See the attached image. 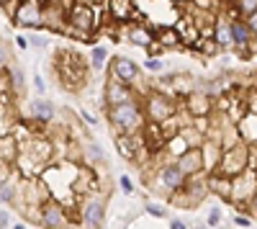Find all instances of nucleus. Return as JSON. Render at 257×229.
I'll list each match as a JSON object with an SVG mask.
<instances>
[{"mask_svg": "<svg viewBox=\"0 0 257 229\" xmlns=\"http://www.w3.org/2000/svg\"><path fill=\"white\" fill-rule=\"evenodd\" d=\"M13 24L21 29H44V6L34 3V0H24L13 16Z\"/></svg>", "mask_w": 257, "mask_h": 229, "instance_id": "obj_10", "label": "nucleus"}, {"mask_svg": "<svg viewBox=\"0 0 257 229\" xmlns=\"http://www.w3.org/2000/svg\"><path fill=\"white\" fill-rule=\"evenodd\" d=\"M206 224L208 226H221V209H211L208 216H206Z\"/></svg>", "mask_w": 257, "mask_h": 229, "instance_id": "obj_34", "label": "nucleus"}, {"mask_svg": "<svg viewBox=\"0 0 257 229\" xmlns=\"http://www.w3.org/2000/svg\"><path fill=\"white\" fill-rule=\"evenodd\" d=\"M105 62H108V49H105V47H93L90 49V67L95 72H100Z\"/></svg>", "mask_w": 257, "mask_h": 229, "instance_id": "obj_28", "label": "nucleus"}, {"mask_svg": "<svg viewBox=\"0 0 257 229\" xmlns=\"http://www.w3.org/2000/svg\"><path fill=\"white\" fill-rule=\"evenodd\" d=\"M108 75L132 85V82H137V77H139V65H137L132 57H123V54H121V57H113V59H111Z\"/></svg>", "mask_w": 257, "mask_h": 229, "instance_id": "obj_12", "label": "nucleus"}, {"mask_svg": "<svg viewBox=\"0 0 257 229\" xmlns=\"http://www.w3.org/2000/svg\"><path fill=\"white\" fill-rule=\"evenodd\" d=\"M29 111H31V119H34L36 124H49V121H54V116H57L54 106H52L47 98H36L31 106H29Z\"/></svg>", "mask_w": 257, "mask_h": 229, "instance_id": "obj_21", "label": "nucleus"}, {"mask_svg": "<svg viewBox=\"0 0 257 229\" xmlns=\"http://www.w3.org/2000/svg\"><path fill=\"white\" fill-rule=\"evenodd\" d=\"M29 44H31V41H29L26 36H21V34L16 36V47H18L21 52H24V49H29Z\"/></svg>", "mask_w": 257, "mask_h": 229, "instance_id": "obj_40", "label": "nucleus"}, {"mask_svg": "<svg viewBox=\"0 0 257 229\" xmlns=\"http://www.w3.org/2000/svg\"><path fill=\"white\" fill-rule=\"evenodd\" d=\"M175 113H178V103L170 95H165V93H147V98H144V116H147V121L162 124V121H167L170 116H175Z\"/></svg>", "mask_w": 257, "mask_h": 229, "instance_id": "obj_4", "label": "nucleus"}, {"mask_svg": "<svg viewBox=\"0 0 257 229\" xmlns=\"http://www.w3.org/2000/svg\"><path fill=\"white\" fill-rule=\"evenodd\" d=\"M247 155H249V144H247V142L234 144V147L224 150L221 162H219L216 170H221V173H226V175H231V178L239 175L242 170H247Z\"/></svg>", "mask_w": 257, "mask_h": 229, "instance_id": "obj_8", "label": "nucleus"}, {"mask_svg": "<svg viewBox=\"0 0 257 229\" xmlns=\"http://www.w3.org/2000/svg\"><path fill=\"white\" fill-rule=\"evenodd\" d=\"M16 193H18V188H16L13 180H8V178L0 180V203L13 206V203H16Z\"/></svg>", "mask_w": 257, "mask_h": 229, "instance_id": "obj_27", "label": "nucleus"}, {"mask_svg": "<svg viewBox=\"0 0 257 229\" xmlns=\"http://www.w3.org/2000/svg\"><path fill=\"white\" fill-rule=\"evenodd\" d=\"M170 229H190V224H185L183 219H173L170 221Z\"/></svg>", "mask_w": 257, "mask_h": 229, "instance_id": "obj_41", "label": "nucleus"}, {"mask_svg": "<svg viewBox=\"0 0 257 229\" xmlns=\"http://www.w3.org/2000/svg\"><path fill=\"white\" fill-rule=\"evenodd\" d=\"M257 193V170L247 168L242 170L239 175L231 178V196H229V203H234V209L237 211H244L249 201L254 198Z\"/></svg>", "mask_w": 257, "mask_h": 229, "instance_id": "obj_2", "label": "nucleus"}, {"mask_svg": "<svg viewBox=\"0 0 257 229\" xmlns=\"http://www.w3.org/2000/svg\"><path fill=\"white\" fill-rule=\"evenodd\" d=\"M249 229H252V226H249Z\"/></svg>", "mask_w": 257, "mask_h": 229, "instance_id": "obj_50", "label": "nucleus"}, {"mask_svg": "<svg viewBox=\"0 0 257 229\" xmlns=\"http://www.w3.org/2000/svg\"><path fill=\"white\" fill-rule=\"evenodd\" d=\"M219 49H221V47H219L216 39H203V36H201L196 44H193V52H201L203 57H216Z\"/></svg>", "mask_w": 257, "mask_h": 229, "instance_id": "obj_26", "label": "nucleus"}, {"mask_svg": "<svg viewBox=\"0 0 257 229\" xmlns=\"http://www.w3.org/2000/svg\"><path fill=\"white\" fill-rule=\"evenodd\" d=\"M144 70H149V72H162V70H165V62H162L160 57H147V59H144Z\"/></svg>", "mask_w": 257, "mask_h": 229, "instance_id": "obj_30", "label": "nucleus"}, {"mask_svg": "<svg viewBox=\"0 0 257 229\" xmlns=\"http://www.w3.org/2000/svg\"><path fill=\"white\" fill-rule=\"evenodd\" d=\"M126 39L132 41V44L147 49V47L157 39V29H155L152 24H147V21H144V24H128V29H126Z\"/></svg>", "mask_w": 257, "mask_h": 229, "instance_id": "obj_15", "label": "nucleus"}, {"mask_svg": "<svg viewBox=\"0 0 257 229\" xmlns=\"http://www.w3.org/2000/svg\"><path fill=\"white\" fill-rule=\"evenodd\" d=\"M34 85H36V90H39V93H44V88H47V85H44V80H41L39 75L34 77Z\"/></svg>", "mask_w": 257, "mask_h": 229, "instance_id": "obj_43", "label": "nucleus"}, {"mask_svg": "<svg viewBox=\"0 0 257 229\" xmlns=\"http://www.w3.org/2000/svg\"><path fill=\"white\" fill-rule=\"evenodd\" d=\"M185 180H188V178L180 173V168H178L175 162H162L160 168L155 170V178H152V188L175 193L178 188H183V185H185Z\"/></svg>", "mask_w": 257, "mask_h": 229, "instance_id": "obj_6", "label": "nucleus"}, {"mask_svg": "<svg viewBox=\"0 0 257 229\" xmlns=\"http://www.w3.org/2000/svg\"><path fill=\"white\" fill-rule=\"evenodd\" d=\"M173 29L180 34V41H183V47L188 49H193V44L201 39V29H198V24H196V18H193V13L188 11V13H180V18L173 24Z\"/></svg>", "mask_w": 257, "mask_h": 229, "instance_id": "obj_13", "label": "nucleus"}, {"mask_svg": "<svg viewBox=\"0 0 257 229\" xmlns=\"http://www.w3.org/2000/svg\"><path fill=\"white\" fill-rule=\"evenodd\" d=\"M190 3H193V8H198V11H216L219 13L216 0H190Z\"/></svg>", "mask_w": 257, "mask_h": 229, "instance_id": "obj_33", "label": "nucleus"}, {"mask_svg": "<svg viewBox=\"0 0 257 229\" xmlns=\"http://www.w3.org/2000/svg\"><path fill=\"white\" fill-rule=\"evenodd\" d=\"M183 106L190 113V119H201V116H211L216 111V103L206 90H190L188 95H183Z\"/></svg>", "mask_w": 257, "mask_h": 229, "instance_id": "obj_11", "label": "nucleus"}, {"mask_svg": "<svg viewBox=\"0 0 257 229\" xmlns=\"http://www.w3.org/2000/svg\"><path fill=\"white\" fill-rule=\"evenodd\" d=\"M234 224H237L239 229H249V226H252V216H242V214H237V216H234Z\"/></svg>", "mask_w": 257, "mask_h": 229, "instance_id": "obj_37", "label": "nucleus"}, {"mask_svg": "<svg viewBox=\"0 0 257 229\" xmlns=\"http://www.w3.org/2000/svg\"><path fill=\"white\" fill-rule=\"evenodd\" d=\"M206 185H208V193H216L219 198L229 201V196H231V175H226L221 170L206 173Z\"/></svg>", "mask_w": 257, "mask_h": 229, "instance_id": "obj_17", "label": "nucleus"}, {"mask_svg": "<svg viewBox=\"0 0 257 229\" xmlns=\"http://www.w3.org/2000/svg\"><path fill=\"white\" fill-rule=\"evenodd\" d=\"M237 129H239L242 142L257 144V113H244V116L237 121Z\"/></svg>", "mask_w": 257, "mask_h": 229, "instance_id": "obj_23", "label": "nucleus"}, {"mask_svg": "<svg viewBox=\"0 0 257 229\" xmlns=\"http://www.w3.org/2000/svg\"><path fill=\"white\" fill-rule=\"evenodd\" d=\"M201 152H203V170L206 173H213L221 162V155H224V147L216 137H206V142L201 144Z\"/></svg>", "mask_w": 257, "mask_h": 229, "instance_id": "obj_16", "label": "nucleus"}, {"mask_svg": "<svg viewBox=\"0 0 257 229\" xmlns=\"http://www.w3.org/2000/svg\"><path fill=\"white\" fill-rule=\"evenodd\" d=\"M18 152H21V142H18L16 134H3L0 137V162L13 165L18 160Z\"/></svg>", "mask_w": 257, "mask_h": 229, "instance_id": "obj_19", "label": "nucleus"}, {"mask_svg": "<svg viewBox=\"0 0 257 229\" xmlns=\"http://www.w3.org/2000/svg\"><path fill=\"white\" fill-rule=\"evenodd\" d=\"M175 165L180 168V173H183L185 178H193V175L206 173V170H203V152H201V147H190L188 152H183L180 157H175Z\"/></svg>", "mask_w": 257, "mask_h": 229, "instance_id": "obj_14", "label": "nucleus"}, {"mask_svg": "<svg viewBox=\"0 0 257 229\" xmlns=\"http://www.w3.org/2000/svg\"><path fill=\"white\" fill-rule=\"evenodd\" d=\"M144 211H147L149 216H155V219H162V216H165V206H160V203H152V201H147V203H144Z\"/></svg>", "mask_w": 257, "mask_h": 229, "instance_id": "obj_32", "label": "nucleus"}, {"mask_svg": "<svg viewBox=\"0 0 257 229\" xmlns=\"http://www.w3.org/2000/svg\"><path fill=\"white\" fill-rule=\"evenodd\" d=\"M234 6L239 8L242 18H247V16H252L257 11V0H234Z\"/></svg>", "mask_w": 257, "mask_h": 229, "instance_id": "obj_29", "label": "nucleus"}, {"mask_svg": "<svg viewBox=\"0 0 257 229\" xmlns=\"http://www.w3.org/2000/svg\"><path fill=\"white\" fill-rule=\"evenodd\" d=\"M77 3H85V6H93V8H100L103 3H108V0H77Z\"/></svg>", "mask_w": 257, "mask_h": 229, "instance_id": "obj_42", "label": "nucleus"}, {"mask_svg": "<svg viewBox=\"0 0 257 229\" xmlns=\"http://www.w3.org/2000/svg\"><path fill=\"white\" fill-rule=\"evenodd\" d=\"M188 150H190V144L185 142V137H183L180 132L165 142V152L173 155V160H175V157H180V155H183V152H188Z\"/></svg>", "mask_w": 257, "mask_h": 229, "instance_id": "obj_25", "label": "nucleus"}, {"mask_svg": "<svg viewBox=\"0 0 257 229\" xmlns=\"http://www.w3.org/2000/svg\"><path fill=\"white\" fill-rule=\"evenodd\" d=\"M77 221L82 229H100L103 221H105V201H100L98 196H88L82 203H80V214H77Z\"/></svg>", "mask_w": 257, "mask_h": 229, "instance_id": "obj_5", "label": "nucleus"}, {"mask_svg": "<svg viewBox=\"0 0 257 229\" xmlns=\"http://www.w3.org/2000/svg\"><path fill=\"white\" fill-rule=\"evenodd\" d=\"M57 75H59V82H64L67 88H77L80 82H85V59L75 52H64L59 59H57Z\"/></svg>", "mask_w": 257, "mask_h": 229, "instance_id": "obj_3", "label": "nucleus"}, {"mask_svg": "<svg viewBox=\"0 0 257 229\" xmlns=\"http://www.w3.org/2000/svg\"><path fill=\"white\" fill-rule=\"evenodd\" d=\"M36 221L44 226V229H67L70 226V216L64 211V206L57 198H49L39 206V216Z\"/></svg>", "mask_w": 257, "mask_h": 229, "instance_id": "obj_7", "label": "nucleus"}, {"mask_svg": "<svg viewBox=\"0 0 257 229\" xmlns=\"http://www.w3.org/2000/svg\"><path fill=\"white\" fill-rule=\"evenodd\" d=\"M6 70H8V65H6L3 59H0V75H6Z\"/></svg>", "mask_w": 257, "mask_h": 229, "instance_id": "obj_46", "label": "nucleus"}, {"mask_svg": "<svg viewBox=\"0 0 257 229\" xmlns=\"http://www.w3.org/2000/svg\"><path fill=\"white\" fill-rule=\"evenodd\" d=\"M213 39L219 41V47H221V49L234 47V39H231V21H229L224 13L216 16V24H213Z\"/></svg>", "mask_w": 257, "mask_h": 229, "instance_id": "obj_20", "label": "nucleus"}, {"mask_svg": "<svg viewBox=\"0 0 257 229\" xmlns=\"http://www.w3.org/2000/svg\"><path fill=\"white\" fill-rule=\"evenodd\" d=\"M105 8H108V16L116 24H128V21H134V16H137L134 0H108Z\"/></svg>", "mask_w": 257, "mask_h": 229, "instance_id": "obj_18", "label": "nucleus"}, {"mask_svg": "<svg viewBox=\"0 0 257 229\" xmlns=\"http://www.w3.org/2000/svg\"><path fill=\"white\" fill-rule=\"evenodd\" d=\"M103 98L108 106H121V103H132V100H142V95L128 85V82H121L116 77L108 75V80H105V88H103Z\"/></svg>", "mask_w": 257, "mask_h": 229, "instance_id": "obj_9", "label": "nucleus"}, {"mask_svg": "<svg viewBox=\"0 0 257 229\" xmlns=\"http://www.w3.org/2000/svg\"><path fill=\"white\" fill-rule=\"evenodd\" d=\"M157 41L165 47V49H180L183 41H180V34L173 29V26H165V29H157Z\"/></svg>", "mask_w": 257, "mask_h": 229, "instance_id": "obj_24", "label": "nucleus"}, {"mask_svg": "<svg viewBox=\"0 0 257 229\" xmlns=\"http://www.w3.org/2000/svg\"><path fill=\"white\" fill-rule=\"evenodd\" d=\"M231 39H234V47H237V49H242V47H249V44H252L254 34H252V29L247 26V21H244V18L231 21Z\"/></svg>", "mask_w": 257, "mask_h": 229, "instance_id": "obj_22", "label": "nucleus"}, {"mask_svg": "<svg viewBox=\"0 0 257 229\" xmlns=\"http://www.w3.org/2000/svg\"><path fill=\"white\" fill-rule=\"evenodd\" d=\"M216 229H229V226H216Z\"/></svg>", "mask_w": 257, "mask_h": 229, "instance_id": "obj_49", "label": "nucleus"}, {"mask_svg": "<svg viewBox=\"0 0 257 229\" xmlns=\"http://www.w3.org/2000/svg\"><path fill=\"white\" fill-rule=\"evenodd\" d=\"M13 229H26V226H24V224H16V226H13Z\"/></svg>", "mask_w": 257, "mask_h": 229, "instance_id": "obj_48", "label": "nucleus"}, {"mask_svg": "<svg viewBox=\"0 0 257 229\" xmlns=\"http://www.w3.org/2000/svg\"><path fill=\"white\" fill-rule=\"evenodd\" d=\"M118 185H121V191H123V193H134V183L128 180L126 175H121V178H118Z\"/></svg>", "mask_w": 257, "mask_h": 229, "instance_id": "obj_38", "label": "nucleus"}, {"mask_svg": "<svg viewBox=\"0 0 257 229\" xmlns=\"http://www.w3.org/2000/svg\"><path fill=\"white\" fill-rule=\"evenodd\" d=\"M162 49H165V47H162V44H160V41L155 39V41H152V44H149V47H147V57H160V54H162Z\"/></svg>", "mask_w": 257, "mask_h": 229, "instance_id": "obj_35", "label": "nucleus"}, {"mask_svg": "<svg viewBox=\"0 0 257 229\" xmlns=\"http://www.w3.org/2000/svg\"><path fill=\"white\" fill-rule=\"evenodd\" d=\"M173 3H178V6H183V3H190V0H173Z\"/></svg>", "mask_w": 257, "mask_h": 229, "instance_id": "obj_47", "label": "nucleus"}, {"mask_svg": "<svg viewBox=\"0 0 257 229\" xmlns=\"http://www.w3.org/2000/svg\"><path fill=\"white\" fill-rule=\"evenodd\" d=\"M244 21H247V26H249V29H252V34H254V36H257V11H254V13H252V16H247V18H244Z\"/></svg>", "mask_w": 257, "mask_h": 229, "instance_id": "obj_39", "label": "nucleus"}, {"mask_svg": "<svg viewBox=\"0 0 257 229\" xmlns=\"http://www.w3.org/2000/svg\"><path fill=\"white\" fill-rule=\"evenodd\" d=\"M190 229H208V224H206V221H196Z\"/></svg>", "mask_w": 257, "mask_h": 229, "instance_id": "obj_45", "label": "nucleus"}, {"mask_svg": "<svg viewBox=\"0 0 257 229\" xmlns=\"http://www.w3.org/2000/svg\"><path fill=\"white\" fill-rule=\"evenodd\" d=\"M244 106H247V113H257V88L244 93Z\"/></svg>", "mask_w": 257, "mask_h": 229, "instance_id": "obj_31", "label": "nucleus"}, {"mask_svg": "<svg viewBox=\"0 0 257 229\" xmlns=\"http://www.w3.org/2000/svg\"><path fill=\"white\" fill-rule=\"evenodd\" d=\"M29 41H31V47H39V49H41V47H49V39H47V36H39V34H31Z\"/></svg>", "mask_w": 257, "mask_h": 229, "instance_id": "obj_36", "label": "nucleus"}, {"mask_svg": "<svg viewBox=\"0 0 257 229\" xmlns=\"http://www.w3.org/2000/svg\"><path fill=\"white\" fill-rule=\"evenodd\" d=\"M108 124L113 134H139L147 127V116L142 108V100H132V103H121V106H108Z\"/></svg>", "mask_w": 257, "mask_h": 229, "instance_id": "obj_1", "label": "nucleus"}, {"mask_svg": "<svg viewBox=\"0 0 257 229\" xmlns=\"http://www.w3.org/2000/svg\"><path fill=\"white\" fill-rule=\"evenodd\" d=\"M6 226H8V214L0 211V229H6Z\"/></svg>", "mask_w": 257, "mask_h": 229, "instance_id": "obj_44", "label": "nucleus"}]
</instances>
